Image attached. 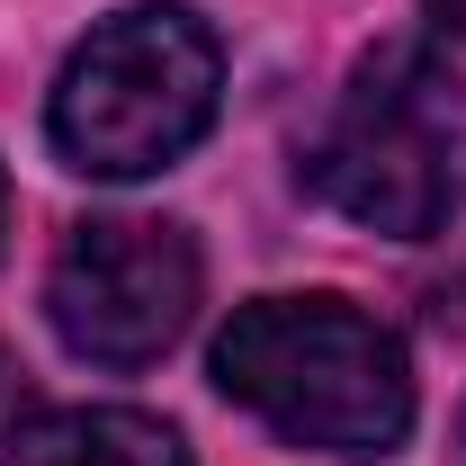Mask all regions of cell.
<instances>
[{
  "instance_id": "8992f818",
  "label": "cell",
  "mask_w": 466,
  "mask_h": 466,
  "mask_svg": "<svg viewBox=\"0 0 466 466\" xmlns=\"http://www.w3.org/2000/svg\"><path fill=\"white\" fill-rule=\"evenodd\" d=\"M27 421V377H18V359L0 350V449H9V431Z\"/></svg>"
},
{
  "instance_id": "7a4b0ae2",
  "label": "cell",
  "mask_w": 466,
  "mask_h": 466,
  "mask_svg": "<svg viewBox=\"0 0 466 466\" xmlns=\"http://www.w3.org/2000/svg\"><path fill=\"white\" fill-rule=\"evenodd\" d=\"M458 162H466L458 72L431 46H377L332 99L323 135L305 144V188L386 242H431L458 216Z\"/></svg>"
},
{
  "instance_id": "277c9868",
  "label": "cell",
  "mask_w": 466,
  "mask_h": 466,
  "mask_svg": "<svg viewBox=\"0 0 466 466\" xmlns=\"http://www.w3.org/2000/svg\"><path fill=\"white\" fill-rule=\"evenodd\" d=\"M198 242L171 216H90L46 269V314L90 368H153L198 314Z\"/></svg>"
},
{
  "instance_id": "5b68a950",
  "label": "cell",
  "mask_w": 466,
  "mask_h": 466,
  "mask_svg": "<svg viewBox=\"0 0 466 466\" xmlns=\"http://www.w3.org/2000/svg\"><path fill=\"white\" fill-rule=\"evenodd\" d=\"M9 466H188V449L153 412L72 404V412H27L9 431Z\"/></svg>"
},
{
  "instance_id": "52a82bcc",
  "label": "cell",
  "mask_w": 466,
  "mask_h": 466,
  "mask_svg": "<svg viewBox=\"0 0 466 466\" xmlns=\"http://www.w3.org/2000/svg\"><path fill=\"white\" fill-rule=\"evenodd\" d=\"M421 9H431L440 36H458V46H466V0H421Z\"/></svg>"
},
{
  "instance_id": "ba28073f",
  "label": "cell",
  "mask_w": 466,
  "mask_h": 466,
  "mask_svg": "<svg viewBox=\"0 0 466 466\" xmlns=\"http://www.w3.org/2000/svg\"><path fill=\"white\" fill-rule=\"evenodd\" d=\"M0 225H9V179H0Z\"/></svg>"
},
{
  "instance_id": "3957f363",
  "label": "cell",
  "mask_w": 466,
  "mask_h": 466,
  "mask_svg": "<svg viewBox=\"0 0 466 466\" xmlns=\"http://www.w3.org/2000/svg\"><path fill=\"white\" fill-rule=\"evenodd\" d=\"M216 99H225L216 36L171 0H144L72 46L46 135L81 179H153L216 126Z\"/></svg>"
},
{
  "instance_id": "6da1fadb",
  "label": "cell",
  "mask_w": 466,
  "mask_h": 466,
  "mask_svg": "<svg viewBox=\"0 0 466 466\" xmlns=\"http://www.w3.org/2000/svg\"><path fill=\"white\" fill-rule=\"evenodd\" d=\"M216 386L288 449L386 458L412 431V359L350 296H251L216 332Z\"/></svg>"
}]
</instances>
